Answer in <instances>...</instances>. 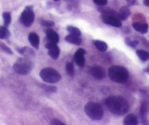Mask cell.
<instances>
[{
  "label": "cell",
  "mask_w": 149,
  "mask_h": 125,
  "mask_svg": "<svg viewBox=\"0 0 149 125\" xmlns=\"http://www.w3.org/2000/svg\"><path fill=\"white\" fill-rule=\"evenodd\" d=\"M107 108L116 116H123L126 114L130 108L127 100L122 96H111L105 102Z\"/></svg>",
  "instance_id": "1"
},
{
  "label": "cell",
  "mask_w": 149,
  "mask_h": 125,
  "mask_svg": "<svg viewBox=\"0 0 149 125\" xmlns=\"http://www.w3.org/2000/svg\"><path fill=\"white\" fill-rule=\"evenodd\" d=\"M108 74L110 79L116 83H125L129 78L128 71L121 65H113L109 68Z\"/></svg>",
  "instance_id": "2"
},
{
  "label": "cell",
  "mask_w": 149,
  "mask_h": 125,
  "mask_svg": "<svg viewBox=\"0 0 149 125\" xmlns=\"http://www.w3.org/2000/svg\"><path fill=\"white\" fill-rule=\"evenodd\" d=\"M84 112L90 119L99 121L103 117V109L101 105L94 102H90L84 106Z\"/></svg>",
  "instance_id": "3"
},
{
  "label": "cell",
  "mask_w": 149,
  "mask_h": 125,
  "mask_svg": "<svg viewBox=\"0 0 149 125\" xmlns=\"http://www.w3.org/2000/svg\"><path fill=\"white\" fill-rule=\"evenodd\" d=\"M33 63L26 58H20L13 65L15 72L20 75H27L33 69Z\"/></svg>",
  "instance_id": "4"
},
{
  "label": "cell",
  "mask_w": 149,
  "mask_h": 125,
  "mask_svg": "<svg viewBox=\"0 0 149 125\" xmlns=\"http://www.w3.org/2000/svg\"><path fill=\"white\" fill-rule=\"evenodd\" d=\"M39 76L44 81L49 84H55L61 79L60 73L52 68H46L41 70Z\"/></svg>",
  "instance_id": "5"
},
{
  "label": "cell",
  "mask_w": 149,
  "mask_h": 125,
  "mask_svg": "<svg viewBox=\"0 0 149 125\" xmlns=\"http://www.w3.org/2000/svg\"><path fill=\"white\" fill-rule=\"evenodd\" d=\"M35 15L32 6H27L20 15V23L26 27H30L34 21Z\"/></svg>",
  "instance_id": "6"
},
{
  "label": "cell",
  "mask_w": 149,
  "mask_h": 125,
  "mask_svg": "<svg viewBox=\"0 0 149 125\" xmlns=\"http://www.w3.org/2000/svg\"><path fill=\"white\" fill-rule=\"evenodd\" d=\"M101 20L106 24L109 25V26H112L113 27L120 28L122 26V23L121 22V20L119 18H117V17H114V16L103 14L101 15Z\"/></svg>",
  "instance_id": "7"
},
{
  "label": "cell",
  "mask_w": 149,
  "mask_h": 125,
  "mask_svg": "<svg viewBox=\"0 0 149 125\" xmlns=\"http://www.w3.org/2000/svg\"><path fill=\"white\" fill-rule=\"evenodd\" d=\"M45 47L48 49V55L49 57L54 60L58 59L60 55V48L57 44L49 42L45 45Z\"/></svg>",
  "instance_id": "8"
},
{
  "label": "cell",
  "mask_w": 149,
  "mask_h": 125,
  "mask_svg": "<svg viewBox=\"0 0 149 125\" xmlns=\"http://www.w3.org/2000/svg\"><path fill=\"white\" fill-rule=\"evenodd\" d=\"M90 74L97 79H102L106 76V73L104 69L102 67L95 65V66L91 67L90 69Z\"/></svg>",
  "instance_id": "9"
},
{
  "label": "cell",
  "mask_w": 149,
  "mask_h": 125,
  "mask_svg": "<svg viewBox=\"0 0 149 125\" xmlns=\"http://www.w3.org/2000/svg\"><path fill=\"white\" fill-rule=\"evenodd\" d=\"M86 53V51L83 48H80L74 54V60L77 63V65L80 67H83L85 63V58H84V55Z\"/></svg>",
  "instance_id": "10"
},
{
  "label": "cell",
  "mask_w": 149,
  "mask_h": 125,
  "mask_svg": "<svg viewBox=\"0 0 149 125\" xmlns=\"http://www.w3.org/2000/svg\"><path fill=\"white\" fill-rule=\"evenodd\" d=\"M46 35L47 38L48 39V40L51 42H53V43L58 44L59 42L60 38L59 35L56 33L54 30H52V28H48L46 30Z\"/></svg>",
  "instance_id": "11"
},
{
  "label": "cell",
  "mask_w": 149,
  "mask_h": 125,
  "mask_svg": "<svg viewBox=\"0 0 149 125\" xmlns=\"http://www.w3.org/2000/svg\"><path fill=\"white\" fill-rule=\"evenodd\" d=\"M29 41L33 47L35 49H39V36L35 32H31L29 35Z\"/></svg>",
  "instance_id": "12"
},
{
  "label": "cell",
  "mask_w": 149,
  "mask_h": 125,
  "mask_svg": "<svg viewBox=\"0 0 149 125\" xmlns=\"http://www.w3.org/2000/svg\"><path fill=\"white\" fill-rule=\"evenodd\" d=\"M119 18L120 20H125L129 17L130 15L131 12L130 10L127 6H122L119 11Z\"/></svg>",
  "instance_id": "13"
},
{
  "label": "cell",
  "mask_w": 149,
  "mask_h": 125,
  "mask_svg": "<svg viewBox=\"0 0 149 125\" xmlns=\"http://www.w3.org/2000/svg\"><path fill=\"white\" fill-rule=\"evenodd\" d=\"M132 26L137 31L141 32V33H146L148 30V26L147 23H141L139 22H135L132 23Z\"/></svg>",
  "instance_id": "14"
},
{
  "label": "cell",
  "mask_w": 149,
  "mask_h": 125,
  "mask_svg": "<svg viewBox=\"0 0 149 125\" xmlns=\"http://www.w3.org/2000/svg\"><path fill=\"white\" fill-rule=\"evenodd\" d=\"M124 124L125 125H137L138 124V118L135 115L132 114H128L127 116L125 117V120H124Z\"/></svg>",
  "instance_id": "15"
},
{
  "label": "cell",
  "mask_w": 149,
  "mask_h": 125,
  "mask_svg": "<svg viewBox=\"0 0 149 125\" xmlns=\"http://www.w3.org/2000/svg\"><path fill=\"white\" fill-rule=\"evenodd\" d=\"M65 39L68 43H71L76 45H80L81 44V42H82V39L81 38H79V36H74V35L72 34L68 35V36H65Z\"/></svg>",
  "instance_id": "16"
},
{
  "label": "cell",
  "mask_w": 149,
  "mask_h": 125,
  "mask_svg": "<svg viewBox=\"0 0 149 125\" xmlns=\"http://www.w3.org/2000/svg\"><path fill=\"white\" fill-rule=\"evenodd\" d=\"M97 10H98V11L100 12H101L102 14L109 15L114 16V17L119 18V13H118L117 12L115 11V10H112V9L106 8V7H99Z\"/></svg>",
  "instance_id": "17"
},
{
  "label": "cell",
  "mask_w": 149,
  "mask_h": 125,
  "mask_svg": "<svg viewBox=\"0 0 149 125\" xmlns=\"http://www.w3.org/2000/svg\"><path fill=\"white\" fill-rule=\"evenodd\" d=\"M93 44H94L95 47L97 50L100 51V52H106L108 49V45L105 42L100 40H94L93 41Z\"/></svg>",
  "instance_id": "18"
},
{
  "label": "cell",
  "mask_w": 149,
  "mask_h": 125,
  "mask_svg": "<svg viewBox=\"0 0 149 125\" xmlns=\"http://www.w3.org/2000/svg\"><path fill=\"white\" fill-rule=\"evenodd\" d=\"M17 51L22 55H29V56H33L35 55L33 49L28 47H18L17 48Z\"/></svg>",
  "instance_id": "19"
},
{
  "label": "cell",
  "mask_w": 149,
  "mask_h": 125,
  "mask_svg": "<svg viewBox=\"0 0 149 125\" xmlns=\"http://www.w3.org/2000/svg\"><path fill=\"white\" fill-rule=\"evenodd\" d=\"M136 54L138 58L143 62L149 60V52H147V51L143 50V49H138V50L136 51Z\"/></svg>",
  "instance_id": "20"
},
{
  "label": "cell",
  "mask_w": 149,
  "mask_h": 125,
  "mask_svg": "<svg viewBox=\"0 0 149 125\" xmlns=\"http://www.w3.org/2000/svg\"><path fill=\"white\" fill-rule=\"evenodd\" d=\"M66 29H67V31H68L71 33V34L74 35V36H80L81 35V31H80L79 29L77 27H74V26H67Z\"/></svg>",
  "instance_id": "21"
},
{
  "label": "cell",
  "mask_w": 149,
  "mask_h": 125,
  "mask_svg": "<svg viewBox=\"0 0 149 125\" xmlns=\"http://www.w3.org/2000/svg\"><path fill=\"white\" fill-rule=\"evenodd\" d=\"M147 111H148V104L146 102H143L141 106V110H140V113L143 120H146V115Z\"/></svg>",
  "instance_id": "22"
},
{
  "label": "cell",
  "mask_w": 149,
  "mask_h": 125,
  "mask_svg": "<svg viewBox=\"0 0 149 125\" xmlns=\"http://www.w3.org/2000/svg\"><path fill=\"white\" fill-rule=\"evenodd\" d=\"M2 17L3 19H4V26L8 27L12 20L11 15H10V13L8 12H4L2 14Z\"/></svg>",
  "instance_id": "23"
},
{
  "label": "cell",
  "mask_w": 149,
  "mask_h": 125,
  "mask_svg": "<svg viewBox=\"0 0 149 125\" xmlns=\"http://www.w3.org/2000/svg\"><path fill=\"white\" fill-rule=\"evenodd\" d=\"M10 35V31L5 26H0V39H4L9 37Z\"/></svg>",
  "instance_id": "24"
},
{
  "label": "cell",
  "mask_w": 149,
  "mask_h": 125,
  "mask_svg": "<svg viewBox=\"0 0 149 125\" xmlns=\"http://www.w3.org/2000/svg\"><path fill=\"white\" fill-rule=\"evenodd\" d=\"M65 70L68 74V76H73L74 75V63L71 62H68L65 65Z\"/></svg>",
  "instance_id": "25"
},
{
  "label": "cell",
  "mask_w": 149,
  "mask_h": 125,
  "mask_svg": "<svg viewBox=\"0 0 149 125\" xmlns=\"http://www.w3.org/2000/svg\"><path fill=\"white\" fill-rule=\"evenodd\" d=\"M125 43L128 45V46L131 47H135L138 46V41L137 40H132L130 38H126L125 39Z\"/></svg>",
  "instance_id": "26"
},
{
  "label": "cell",
  "mask_w": 149,
  "mask_h": 125,
  "mask_svg": "<svg viewBox=\"0 0 149 125\" xmlns=\"http://www.w3.org/2000/svg\"><path fill=\"white\" fill-rule=\"evenodd\" d=\"M40 24L42 26H45V27H52V26H55V23L52 20H42V21H40Z\"/></svg>",
  "instance_id": "27"
},
{
  "label": "cell",
  "mask_w": 149,
  "mask_h": 125,
  "mask_svg": "<svg viewBox=\"0 0 149 125\" xmlns=\"http://www.w3.org/2000/svg\"><path fill=\"white\" fill-rule=\"evenodd\" d=\"M0 47L1 48V49H2L3 51L7 52V54H10V55H13V51L11 50V49H10V47H8L7 46H6L4 44H0Z\"/></svg>",
  "instance_id": "28"
},
{
  "label": "cell",
  "mask_w": 149,
  "mask_h": 125,
  "mask_svg": "<svg viewBox=\"0 0 149 125\" xmlns=\"http://www.w3.org/2000/svg\"><path fill=\"white\" fill-rule=\"evenodd\" d=\"M93 2L99 6H105L107 4L108 0H93Z\"/></svg>",
  "instance_id": "29"
},
{
  "label": "cell",
  "mask_w": 149,
  "mask_h": 125,
  "mask_svg": "<svg viewBox=\"0 0 149 125\" xmlns=\"http://www.w3.org/2000/svg\"><path fill=\"white\" fill-rule=\"evenodd\" d=\"M50 124H53V125H63V124H65L63 123V122H61L60 120H58V119H53L51 120L50 122Z\"/></svg>",
  "instance_id": "30"
},
{
  "label": "cell",
  "mask_w": 149,
  "mask_h": 125,
  "mask_svg": "<svg viewBox=\"0 0 149 125\" xmlns=\"http://www.w3.org/2000/svg\"><path fill=\"white\" fill-rule=\"evenodd\" d=\"M126 1H127L128 3H130V4H135V2H136L137 0H126Z\"/></svg>",
  "instance_id": "31"
},
{
  "label": "cell",
  "mask_w": 149,
  "mask_h": 125,
  "mask_svg": "<svg viewBox=\"0 0 149 125\" xmlns=\"http://www.w3.org/2000/svg\"><path fill=\"white\" fill-rule=\"evenodd\" d=\"M143 4L144 5L149 7V0H143Z\"/></svg>",
  "instance_id": "32"
},
{
  "label": "cell",
  "mask_w": 149,
  "mask_h": 125,
  "mask_svg": "<svg viewBox=\"0 0 149 125\" xmlns=\"http://www.w3.org/2000/svg\"><path fill=\"white\" fill-rule=\"evenodd\" d=\"M144 71H145V72H146L147 74H149V65L148 67H147L146 68L145 70H144Z\"/></svg>",
  "instance_id": "33"
},
{
  "label": "cell",
  "mask_w": 149,
  "mask_h": 125,
  "mask_svg": "<svg viewBox=\"0 0 149 125\" xmlns=\"http://www.w3.org/2000/svg\"><path fill=\"white\" fill-rule=\"evenodd\" d=\"M54 1H60V0H54Z\"/></svg>",
  "instance_id": "34"
}]
</instances>
